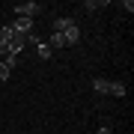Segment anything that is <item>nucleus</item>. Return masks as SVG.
I'll use <instances>...</instances> for the list:
<instances>
[{
	"instance_id": "obj_1",
	"label": "nucleus",
	"mask_w": 134,
	"mask_h": 134,
	"mask_svg": "<svg viewBox=\"0 0 134 134\" xmlns=\"http://www.w3.org/2000/svg\"><path fill=\"white\" fill-rule=\"evenodd\" d=\"M12 12H15V18H36L42 12V3H15Z\"/></svg>"
},
{
	"instance_id": "obj_2",
	"label": "nucleus",
	"mask_w": 134,
	"mask_h": 134,
	"mask_svg": "<svg viewBox=\"0 0 134 134\" xmlns=\"http://www.w3.org/2000/svg\"><path fill=\"white\" fill-rule=\"evenodd\" d=\"M77 21L72 18V15H63V18H54V33H66L69 27H75Z\"/></svg>"
},
{
	"instance_id": "obj_3",
	"label": "nucleus",
	"mask_w": 134,
	"mask_h": 134,
	"mask_svg": "<svg viewBox=\"0 0 134 134\" xmlns=\"http://www.w3.org/2000/svg\"><path fill=\"white\" fill-rule=\"evenodd\" d=\"M36 57L42 60V63H45V60H51V57H54L51 45H48V42H39V45H36Z\"/></svg>"
},
{
	"instance_id": "obj_4",
	"label": "nucleus",
	"mask_w": 134,
	"mask_h": 134,
	"mask_svg": "<svg viewBox=\"0 0 134 134\" xmlns=\"http://www.w3.org/2000/svg\"><path fill=\"white\" fill-rule=\"evenodd\" d=\"M63 39H66V45H77V42H81V30H77V24L69 27L66 33H63Z\"/></svg>"
},
{
	"instance_id": "obj_5",
	"label": "nucleus",
	"mask_w": 134,
	"mask_h": 134,
	"mask_svg": "<svg viewBox=\"0 0 134 134\" xmlns=\"http://www.w3.org/2000/svg\"><path fill=\"white\" fill-rule=\"evenodd\" d=\"M104 6H107V0H86V3H83V12L96 15L98 9H104Z\"/></svg>"
},
{
	"instance_id": "obj_6",
	"label": "nucleus",
	"mask_w": 134,
	"mask_h": 134,
	"mask_svg": "<svg viewBox=\"0 0 134 134\" xmlns=\"http://www.w3.org/2000/svg\"><path fill=\"white\" fill-rule=\"evenodd\" d=\"M125 83H119V81H110V86H107V96H116V98H122L125 96Z\"/></svg>"
},
{
	"instance_id": "obj_7",
	"label": "nucleus",
	"mask_w": 134,
	"mask_h": 134,
	"mask_svg": "<svg viewBox=\"0 0 134 134\" xmlns=\"http://www.w3.org/2000/svg\"><path fill=\"white\" fill-rule=\"evenodd\" d=\"M107 86H110V81H104V77H96V81H92V90H96L98 96H107Z\"/></svg>"
},
{
	"instance_id": "obj_8",
	"label": "nucleus",
	"mask_w": 134,
	"mask_h": 134,
	"mask_svg": "<svg viewBox=\"0 0 134 134\" xmlns=\"http://www.w3.org/2000/svg\"><path fill=\"white\" fill-rule=\"evenodd\" d=\"M48 45H51V51H54V48H66V39H63V33H51Z\"/></svg>"
},
{
	"instance_id": "obj_9",
	"label": "nucleus",
	"mask_w": 134,
	"mask_h": 134,
	"mask_svg": "<svg viewBox=\"0 0 134 134\" xmlns=\"http://www.w3.org/2000/svg\"><path fill=\"white\" fill-rule=\"evenodd\" d=\"M9 75H12V69L6 63H0V81H9Z\"/></svg>"
},
{
	"instance_id": "obj_10",
	"label": "nucleus",
	"mask_w": 134,
	"mask_h": 134,
	"mask_svg": "<svg viewBox=\"0 0 134 134\" xmlns=\"http://www.w3.org/2000/svg\"><path fill=\"white\" fill-rule=\"evenodd\" d=\"M122 9L131 15V12H134V0H122Z\"/></svg>"
},
{
	"instance_id": "obj_11",
	"label": "nucleus",
	"mask_w": 134,
	"mask_h": 134,
	"mask_svg": "<svg viewBox=\"0 0 134 134\" xmlns=\"http://www.w3.org/2000/svg\"><path fill=\"white\" fill-rule=\"evenodd\" d=\"M96 134H113V131H110V128H98Z\"/></svg>"
}]
</instances>
